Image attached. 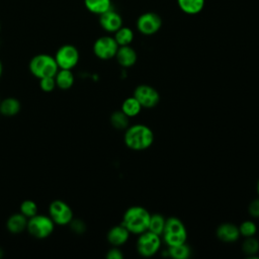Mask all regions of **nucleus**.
<instances>
[{
	"mask_svg": "<svg viewBox=\"0 0 259 259\" xmlns=\"http://www.w3.org/2000/svg\"><path fill=\"white\" fill-rule=\"evenodd\" d=\"M123 140L127 148L134 151H143L152 146L154 133L148 125L138 123L125 128Z\"/></svg>",
	"mask_w": 259,
	"mask_h": 259,
	"instance_id": "f257e3e1",
	"label": "nucleus"
},
{
	"mask_svg": "<svg viewBox=\"0 0 259 259\" xmlns=\"http://www.w3.org/2000/svg\"><path fill=\"white\" fill-rule=\"evenodd\" d=\"M150 217V212L145 207L134 205L124 211L121 224L130 233L140 235L148 230Z\"/></svg>",
	"mask_w": 259,
	"mask_h": 259,
	"instance_id": "f03ea898",
	"label": "nucleus"
},
{
	"mask_svg": "<svg viewBox=\"0 0 259 259\" xmlns=\"http://www.w3.org/2000/svg\"><path fill=\"white\" fill-rule=\"evenodd\" d=\"M162 236L167 246L171 247L185 243L187 239V231L180 219L170 217L166 219Z\"/></svg>",
	"mask_w": 259,
	"mask_h": 259,
	"instance_id": "7ed1b4c3",
	"label": "nucleus"
},
{
	"mask_svg": "<svg viewBox=\"0 0 259 259\" xmlns=\"http://www.w3.org/2000/svg\"><path fill=\"white\" fill-rule=\"evenodd\" d=\"M29 71L36 78L40 79L44 77L55 76L59 71L58 64L55 57L48 54H39L34 56L29 62Z\"/></svg>",
	"mask_w": 259,
	"mask_h": 259,
	"instance_id": "20e7f679",
	"label": "nucleus"
},
{
	"mask_svg": "<svg viewBox=\"0 0 259 259\" xmlns=\"http://www.w3.org/2000/svg\"><path fill=\"white\" fill-rule=\"evenodd\" d=\"M55 229V223L50 215L35 214L28 219L26 230L36 239L48 238Z\"/></svg>",
	"mask_w": 259,
	"mask_h": 259,
	"instance_id": "39448f33",
	"label": "nucleus"
},
{
	"mask_svg": "<svg viewBox=\"0 0 259 259\" xmlns=\"http://www.w3.org/2000/svg\"><path fill=\"white\" fill-rule=\"evenodd\" d=\"M161 247V239L159 235H156L150 231H145L140 234L137 241V251L143 257L154 256Z\"/></svg>",
	"mask_w": 259,
	"mask_h": 259,
	"instance_id": "423d86ee",
	"label": "nucleus"
},
{
	"mask_svg": "<svg viewBox=\"0 0 259 259\" xmlns=\"http://www.w3.org/2000/svg\"><path fill=\"white\" fill-rule=\"evenodd\" d=\"M49 215L55 223V225H68L74 219L73 210L70 205L60 199L54 200L51 202L49 206Z\"/></svg>",
	"mask_w": 259,
	"mask_h": 259,
	"instance_id": "0eeeda50",
	"label": "nucleus"
},
{
	"mask_svg": "<svg viewBox=\"0 0 259 259\" xmlns=\"http://www.w3.org/2000/svg\"><path fill=\"white\" fill-rule=\"evenodd\" d=\"M55 60L59 69L72 70L79 62V52L73 45H64L56 52Z\"/></svg>",
	"mask_w": 259,
	"mask_h": 259,
	"instance_id": "6e6552de",
	"label": "nucleus"
},
{
	"mask_svg": "<svg viewBox=\"0 0 259 259\" xmlns=\"http://www.w3.org/2000/svg\"><path fill=\"white\" fill-rule=\"evenodd\" d=\"M118 45L114 37L104 35L98 37L93 45V53L100 60H109L115 57Z\"/></svg>",
	"mask_w": 259,
	"mask_h": 259,
	"instance_id": "1a4fd4ad",
	"label": "nucleus"
},
{
	"mask_svg": "<svg viewBox=\"0 0 259 259\" xmlns=\"http://www.w3.org/2000/svg\"><path fill=\"white\" fill-rule=\"evenodd\" d=\"M134 97L140 102L142 107L145 108H153L160 101L159 92L154 87L147 84L137 86L134 91Z\"/></svg>",
	"mask_w": 259,
	"mask_h": 259,
	"instance_id": "9d476101",
	"label": "nucleus"
},
{
	"mask_svg": "<svg viewBox=\"0 0 259 259\" xmlns=\"http://www.w3.org/2000/svg\"><path fill=\"white\" fill-rule=\"evenodd\" d=\"M162 25L161 17L155 12H145L137 20L138 30L145 35L156 33Z\"/></svg>",
	"mask_w": 259,
	"mask_h": 259,
	"instance_id": "9b49d317",
	"label": "nucleus"
},
{
	"mask_svg": "<svg viewBox=\"0 0 259 259\" xmlns=\"http://www.w3.org/2000/svg\"><path fill=\"white\" fill-rule=\"evenodd\" d=\"M100 26L108 32H115L122 26L121 16L112 8L99 15Z\"/></svg>",
	"mask_w": 259,
	"mask_h": 259,
	"instance_id": "f8f14e48",
	"label": "nucleus"
},
{
	"mask_svg": "<svg viewBox=\"0 0 259 259\" xmlns=\"http://www.w3.org/2000/svg\"><path fill=\"white\" fill-rule=\"evenodd\" d=\"M217 237L220 241L225 242V243H233L236 242L240 235L239 232V227L232 223H224L221 224L215 231Z\"/></svg>",
	"mask_w": 259,
	"mask_h": 259,
	"instance_id": "ddd939ff",
	"label": "nucleus"
},
{
	"mask_svg": "<svg viewBox=\"0 0 259 259\" xmlns=\"http://www.w3.org/2000/svg\"><path fill=\"white\" fill-rule=\"evenodd\" d=\"M130 234L131 233L128 232V230L122 224H120L118 226L112 227L108 231L106 238L111 246L119 247L127 242L130 238Z\"/></svg>",
	"mask_w": 259,
	"mask_h": 259,
	"instance_id": "4468645a",
	"label": "nucleus"
},
{
	"mask_svg": "<svg viewBox=\"0 0 259 259\" xmlns=\"http://www.w3.org/2000/svg\"><path fill=\"white\" fill-rule=\"evenodd\" d=\"M115 58L117 63L121 67L130 68L136 64L138 56L136 51L132 47L121 46V47H118L117 52L115 54Z\"/></svg>",
	"mask_w": 259,
	"mask_h": 259,
	"instance_id": "2eb2a0df",
	"label": "nucleus"
},
{
	"mask_svg": "<svg viewBox=\"0 0 259 259\" xmlns=\"http://www.w3.org/2000/svg\"><path fill=\"white\" fill-rule=\"evenodd\" d=\"M28 219L21 212L13 213L10 215L6 222L7 230L12 234H19L26 230Z\"/></svg>",
	"mask_w": 259,
	"mask_h": 259,
	"instance_id": "dca6fc26",
	"label": "nucleus"
},
{
	"mask_svg": "<svg viewBox=\"0 0 259 259\" xmlns=\"http://www.w3.org/2000/svg\"><path fill=\"white\" fill-rule=\"evenodd\" d=\"M55 80L57 87L62 90H67L73 86L75 78L71 70L59 69V71L55 75Z\"/></svg>",
	"mask_w": 259,
	"mask_h": 259,
	"instance_id": "f3484780",
	"label": "nucleus"
},
{
	"mask_svg": "<svg viewBox=\"0 0 259 259\" xmlns=\"http://www.w3.org/2000/svg\"><path fill=\"white\" fill-rule=\"evenodd\" d=\"M20 111V102L14 97H7L0 101V113L4 116H14Z\"/></svg>",
	"mask_w": 259,
	"mask_h": 259,
	"instance_id": "a211bd4d",
	"label": "nucleus"
},
{
	"mask_svg": "<svg viewBox=\"0 0 259 259\" xmlns=\"http://www.w3.org/2000/svg\"><path fill=\"white\" fill-rule=\"evenodd\" d=\"M204 1L205 0H177V4L184 13L194 15L203 9Z\"/></svg>",
	"mask_w": 259,
	"mask_h": 259,
	"instance_id": "6ab92c4d",
	"label": "nucleus"
},
{
	"mask_svg": "<svg viewBox=\"0 0 259 259\" xmlns=\"http://www.w3.org/2000/svg\"><path fill=\"white\" fill-rule=\"evenodd\" d=\"M84 5L91 13L100 15L111 8V0H84Z\"/></svg>",
	"mask_w": 259,
	"mask_h": 259,
	"instance_id": "aec40b11",
	"label": "nucleus"
},
{
	"mask_svg": "<svg viewBox=\"0 0 259 259\" xmlns=\"http://www.w3.org/2000/svg\"><path fill=\"white\" fill-rule=\"evenodd\" d=\"M142 105L140 104V102L134 97H127L123 100L122 104H121V111L126 114L128 117H134L137 116L141 110H142Z\"/></svg>",
	"mask_w": 259,
	"mask_h": 259,
	"instance_id": "412c9836",
	"label": "nucleus"
},
{
	"mask_svg": "<svg viewBox=\"0 0 259 259\" xmlns=\"http://www.w3.org/2000/svg\"><path fill=\"white\" fill-rule=\"evenodd\" d=\"M114 39L117 42L118 47L130 46L134 39V31L126 26H121L114 32Z\"/></svg>",
	"mask_w": 259,
	"mask_h": 259,
	"instance_id": "4be33fe9",
	"label": "nucleus"
},
{
	"mask_svg": "<svg viewBox=\"0 0 259 259\" xmlns=\"http://www.w3.org/2000/svg\"><path fill=\"white\" fill-rule=\"evenodd\" d=\"M165 223H166V219L161 213L151 214L149 226H148V231H150L156 235L162 236V233H163L164 227H165Z\"/></svg>",
	"mask_w": 259,
	"mask_h": 259,
	"instance_id": "5701e85b",
	"label": "nucleus"
},
{
	"mask_svg": "<svg viewBox=\"0 0 259 259\" xmlns=\"http://www.w3.org/2000/svg\"><path fill=\"white\" fill-rule=\"evenodd\" d=\"M128 118L121 110H116L110 115V123L116 130H125L128 126Z\"/></svg>",
	"mask_w": 259,
	"mask_h": 259,
	"instance_id": "b1692460",
	"label": "nucleus"
},
{
	"mask_svg": "<svg viewBox=\"0 0 259 259\" xmlns=\"http://www.w3.org/2000/svg\"><path fill=\"white\" fill-rule=\"evenodd\" d=\"M242 250L247 256L256 258V254L259 252V241L254 236L246 238L242 244Z\"/></svg>",
	"mask_w": 259,
	"mask_h": 259,
	"instance_id": "393cba45",
	"label": "nucleus"
},
{
	"mask_svg": "<svg viewBox=\"0 0 259 259\" xmlns=\"http://www.w3.org/2000/svg\"><path fill=\"white\" fill-rule=\"evenodd\" d=\"M190 248L188 245L185 243L176 245V246H171L168 248V254L170 257L175 258V259H186L190 256Z\"/></svg>",
	"mask_w": 259,
	"mask_h": 259,
	"instance_id": "a878e982",
	"label": "nucleus"
},
{
	"mask_svg": "<svg viewBox=\"0 0 259 259\" xmlns=\"http://www.w3.org/2000/svg\"><path fill=\"white\" fill-rule=\"evenodd\" d=\"M19 209H20V212L23 215H25L27 219H29V218L37 214V209L38 208H37L36 203L33 200L25 199L21 202Z\"/></svg>",
	"mask_w": 259,
	"mask_h": 259,
	"instance_id": "bb28decb",
	"label": "nucleus"
},
{
	"mask_svg": "<svg viewBox=\"0 0 259 259\" xmlns=\"http://www.w3.org/2000/svg\"><path fill=\"white\" fill-rule=\"evenodd\" d=\"M239 232H240V235L245 238L253 237L257 232V226L253 221H250V220L244 221L239 226Z\"/></svg>",
	"mask_w": 259,
	"mask_h": 259,
	"instance_id": "cd10ccee",
	"label": "nucleus"
},
{
	"mask_svg": "<svg viewBox=\"0 0 259 259\" xmlns=\"http://www.w3.org/2000/svg\"><path fill=\"white\" fill-rule=\"evenodd\" d=\"M39 87L45 92H52L57 87L55 76L40 78L39 79Z\"/></svg>",
	"mask_w": 259,
	"mask_h": 259,
	"instance_id": "c85d7f7f",
	"label": "nucleus"
},
{
	"mask_svg": "<svg viewBox=\"0 0 259 259\" xmlns=\"http://www.w3.org/2000/svg\"><path fill=\"white\" fill-rule=\"evenodd\" d=\"M248 212L252 218H259V197L249 203Z\"/></svg>",
	"mask_w": 259,
	"mask_h": 259,
	"instance_id": "c756f323",
	"label": "nucleus"
},
{
	"mask_svg": "<svg viewBox=\"0 0 259 259\" xmlns=\"http://www.w3.org/2000/svg\"><path fill=\"white\" fill-rule=\"evenodd\" d=\"M70 225H71V228H72V230L74 231V232H76V233H83L84 231H85V228H86V226H85V224L82 222V221H80V220H72L71 221V223H70Z\"/></svg>",
	"mask_w": 259,
	"mask_h": 259,
	"instance_id": "7c9ffc66",
	"label": "nucleus"
},
{
	"mask_svg": "<svg viewBox=\"0 0 259 259\" xmlns=\"http://www.w3.org/2000/svg\"><path fill=\"white\" fill-rule=\"evenodd\" d=\"M106 258L107 259H122L123 258V254L121 253V251L118 249V247H112L110 250H108V252L106 253Z\"/></svg>",
	"mask_w": 259,
	"mask_h": 259,
	"instance_id": "2f4dec72",
	"label": "nucleus"
},
{
	"mask_svg": "<svg viewBox=\"0 0 259 259\" xmlns=\"http://www.w3.org/2000/svg\"><path fill=\"white\" fill-rule=\"evenodd\" d=\"M2 72H3V65H2V62L0 61V78L2 76Z\"/></svg>",
	"mask_w": 259,
	"mask_h": 259,
	"instance_id": "473e14b6",
	"label": "nucleus"
},
{
	"mask_svg": "<svg viewBox=\"0 0 259 259\" xmlns=\"http://www.w3.org/2000/svg\"><path fill=\"white\" fill-rule=\"evenodd\" d=\"M256 189H257V193H258V196H259V179L257 181V186H256Z\"/></svg>",
	"mask_w": 259,
	"mask_h": 259,
	"instance_id": "72a5a7b5",
	"label": "nucleus"
},
{
	"mask_svg": "<svg viewBox=\"0 0 259 259\" xmlns=\"http://www.w3.org/2000/svg\"><path fill=\"white\" fill-rule=\"evenodd\" d=\"M1 257H2V250L0 249V258H1Z\"/></svg>",
	"mask_w": 259,
	"mask_h": 259,
	"instance_id": "f704fd0d",
	"label": "nucleus"
},
{
	"mask_svg": "<svg viewBox=\"0 0 259 259\" xmlns=\"http://www.w3.org/2000/svg\"><path fill=\"white\" fill-rule=\"evenodd\" d=\"M0 29H1V25H0Z\"/></svg>",
	"mask_w": 259,
	"mask_h": 259,
	"instance_id": "c9c22d12",
	"label": "nucleus"
},
{
	"mask_svg": "<svg viewBox=\"0 0 259 259\" xmlns=\"http://www.w3.org/2000/svg\"><path fill=\"white\" fill-rule=\"evenodd\" d=\"M0 101H1V99H0Z\"/></svg>",
	"mask_w": 259,
	"mask_h": 259,
	"instance_id": "e433bc0d",
	"label": "nucleus"
}]
</instances>
